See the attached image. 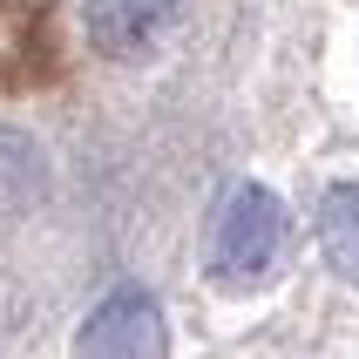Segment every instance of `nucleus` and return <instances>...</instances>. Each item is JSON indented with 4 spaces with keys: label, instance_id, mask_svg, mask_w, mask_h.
Listing matches in <instances>:
<instances>
[{
    "label": "nucleus",
    "instance_id": "obj_1",
    "mask_svg": "<svg viewBox=\"0 0 359 359\" xmlns=\"http://www.w3.org/2000/svg\"><path fill=\"white\" fill-rule=\"evenodd\" d=\"M285 251V203L264 190V183H238V190H224L217 217H210V278L244 292V285L271 278V264Z\"/></svg>",
    "mask_w": 359,
    "mask_h": 359
},
{
    "label": "nucleus",
    "instance_id": "obj_2",
    "mask_svg": "<svg viewBox=\"0 0 359 359\" xmlns=\"http://www.w3.org/2000/svg\"><path fill=\"white\" fill-rule=\"evenodd\" d=\"M75 359H170V325L163 305L136 285H122L81 319L75 332Z\"/></svg>",
    "mask_w": 359,
    "mask_h": 359
},
{
    "label": "nucleus",
    "instance_id": "obj_3",
    "mask_svg": "<svg viewBox=\"0 0 359 359\" xmlns=\"http://www.w3.org/2000/svg\"><path fill=\"white\" fill-rule=\"evenodd\" d=\"M177 14V0H81V27H88V48L109 61L142 55L149 41L163 34V20Z\"/></svg>",
    "mask_w": 359,
    "mask_h": 359
},
{
    "label": "nucleus",
    "instance_id": "obj_4",
    "mask_svg": "<svg viewBox=\"0 0 359 359\" xmlns=\"http://www.w3.org/2000/svg\"><path fill=\"white\" fill-rule=\"evenodd\" d=\"M48 197V156L20 129H0V217H20Z\"/></svg>",
    "mask_w": 359,
    "mask_h": 359
},
{
    "label": "nucleus",
    "instance_id": "obj_5",
    "mask_svg": "<svg viewBox=\"0 0 359 359\" xmlns=\"http://www.w3.org/2000/svg\"><path fill=\"white\" fill-rule=\"evenodd\" d=\"M319 251L339 278L359 285V183H332L319 197Z\"/></svg>",
    "mask_w": 359,
    "mask_h": 359
}]
</instances>
